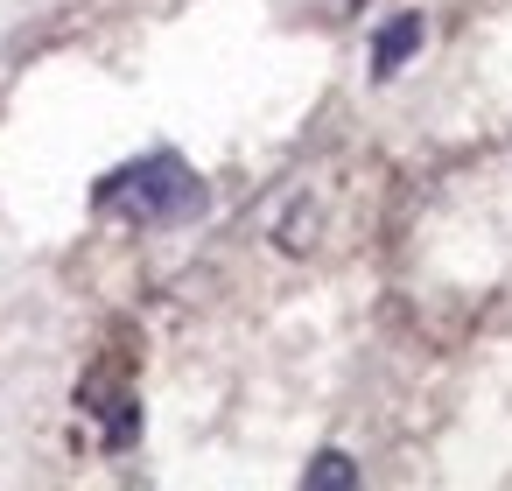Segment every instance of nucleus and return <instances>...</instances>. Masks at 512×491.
<instances>
[{"label":"nucleus","mask_w":512,"mask_h":491,"mask_svg":"<svg viewBox=\"0 0 512 491\" xmlns=\"http://www.w3.org/2000/svg\"><path fill=\"white\" fill-rule=\"evenodd\" d=\"M92 204L134 218V225H176V218H197V211H204V183H197V169H190L183 155L162 148V155H141V162L113 169V176L92 190Z\"/></svg>","instance_id":"1"},{"label":"nucleus","mask_w":512,"mask_h":491,"mask_svg":"<svg viewBox=\"0 0 512 491\" xmlns=\"http://www.w3.org/2000/svg\"><path fill=\"white\" fill-rule=\"evenodd\" d=\"M421 36H428V29H421V15H393V22L372 36V78H393V71L421 50Z\"/></svg>","instance_id":"2"},{"label":"nucleus","mask_w":512,"mask_h":491,"mask_svg":"<svg viewBox=\"0 0 512 491\" xmlns=\"http://www.w3.org/2000/svg\"><path fill=\"white\" fill-rule=\"evenodd\" d=\"M358 484V463L344 456V449H323L309 470H302V491H351Z\"/></svg>","instance_id":"3"}]
</instances>
